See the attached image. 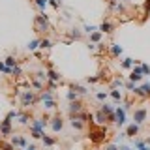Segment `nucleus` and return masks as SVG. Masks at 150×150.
<instances>
[{
	"mask_svg": "<svg viewBox=\"0 0 150 150\" xmlns=\"http://www.w3.org/2000/svg\"><path fill=\"white\" fill-rule=\"evenodd\" d=\"M34 26H36V32H47L49 30V21H47L45 15H38Z\"/></svg>",
	"mask_w": 150,
	"mask_h": 150,
	"instance_id": "f257e3e1",
	"label": "nucleus"
},
{
	"mask_svg": "<svg viewBox=\"0 0 150 150\" xmlns=\"http://www.w3.org/2000/svg\"><path fill=\"white\" fill-rule=\"evenodd\" d=\"M144 118H146V109H144V107H141V109H135V112H133L135 124H141Z\"/></svg>",
	"mask_w": 150,
	"mask_h": 150,
	"instance_id": "f03ea898",
	"label": "nucleus"
},
{
	"mask_svg": "<svg viewBox=\"0 0 150 150\" xmlns=\"http://www.w3.org/2000/svg\"><path fill=\"white\" fill-rule=\"evenodd\" d=\"M34 101H36V96L30 90H26L25 94H23V105H25V107H30Z\"/></svg>",
	"mask_w": 150,
	"mask_h": 150,
	"instance_id": "7ed1b4c3",
	"label": "nucleus"
},
{
	"mask_svg": "<svg viewBox=\"0 0 150 150\" xmlns=\"http://www.w3.org/2000/svg\"><path fill=\"white\" fill-rule=\"evenodd\" d=\"M143 68H141V66H137V68H135L133 69V73H131L129 75V79H131V81H141V79H143Z\"/></svg>",
	"mask_w": 150,
	"mask_h": 150,
	"instance_id": "20e7f679",
	"label": "nucleus"
},
{
	"mask_svg": "<svg viewBox=\"0 0 150 150\" xmlns=\"http://www.w3.org/2000/svg\"><path fill=\"white\" fill-rule=\"evenodd\" d=\"M116 122L122 126L126 122V112H124V109H116Z\"/></svg>",
	"mask_w": 150,
	"mask_h": 150,
	"instance_id": "39448f33",
	"label": "nucleus"
},
{
	"mask_svg": "<svg viewBox=\"0 0 150 150\" xmlns=\"http://www.w3.org/2000/svg\"><path fill=\"white\" fill-rule=\"evenodd\" d=\"M111 30H112V25H111V23H109V21H107V23H105V21H103V25L100 26V32H101V34H109V32H111Z\"/></svg>",
	"mask_w": 150,
	"mask_h": 150,
	"instance_id": "423d86ee",
	"label": "nucleus"
},
{
	"mask_svg": "<svg viewBox=\"0 0 150 150\" xmlns=\"http://www.w3.org/2000/svg\"><path fill=\"white\" fill-rule=\"evenodd\" d=\"M126 133H128L129 137H135V135L139 133V124H131L129 128H128V131H126Z\"/></svg>",
	"mask_w": 150,
	"mask_h": 150,
	"instance_id": "0eeeda50",
	"label": "nucleus"
},
{
	"mask_svg": "<svg viewBox=\"0 0 150 150\" xmlns=\"http://www.w3.org/2000/svg\"><path fill=\"white\" fill-rule=\"evenodd\" d=\"M53 129L54 131H60V129H62V120H60V116L53 118Z\"/></svg>",
	"mask_w": 150,
	"mask_h": 150,
	"instance_id": "6e6552de",
	"label": "nucleus"
},
{
	"mask_svg": "<svg viewBox=\"0 0 150 150\" xmlns=\"http://www.w3.org/2000/svg\"><path fill=\"white\" fill-rule=\"evenodd\" d=\"M11 144H13V146H25V139H23V137H13Z\"/></svg>",
	"mask_w": 150,
	"mask_h": 150,
	"instance_id": "1a4fd4ad",
	"label": "nucleus"
},
{
	"mask_svg": "<svg viewBox=\"0 0 150 150\" xmlns=\"http://www.w3.org/2000/svg\"><path fill=\"white\" fill-rule=\"evenodd\" d=\"M69 111H71V112H79V111H81V103H79V101H71Z\"/></svg>",
	"mask_w": 150,
	"mask_h": 150,
	"instance_id": "9d476101",
	"label": "nucleus"
},
{
	"mask_svg": "<svg viewBox=\"0 0 150 150\" xmlns=\"http://www.w3.org/2000/svg\"><path fill=\"white\" fill-rule=\"evenodd\" d=\"M43 144H45V146H53V144H54V139L45 135V137H43Z\"/></svg>",
	"mask_w": 150,
	"mask_h": 150,
	"instance_id": "9b49d317",
	"label": "nucleus"
},
{
	"mask_svg": "<svg viewBox=\"0 0 150 150\" xmlns=\"http://www.w3.org/2000/svg\"><path fill=\"white\" fill-rule=\"evenodd\" d=\"M90 40L92 41H100L101 40V32H94V34H90Z\"/></svg>",
	"mask_w": 150,
	"mask_h": 150,
	"instance_id": "f8f14e48",
	"label": "nucleus"
},
{
	"mask_svg": "<svg viewBox=\"0 0 150 150\" xmlns=\"http://www.w3.org/2000/svg\"><path fill=\"white\" fill-rule=\"evenodd\" d=\"M0 148H2V150H15L13 144H8V143H0Z\"/></svg>",
	"mask_w": 150,
	"mask_h": 150,
	"instance_id": "ddd939ff",
	"label": "nucleus"
},
{
	"mask_svg": "<svg viewBox=\"0 0 150 150\" xmlns=\"http://www.w3.org/2000/svg\"><path fill=\"white\" fill-rule=\"evenodd\" d=\"M120 53H122V47H120V45H112V54L118 56Z\"/></svg>",
	"mask_w": 150,
	"mask_h": 150,
	"instance_id": "4468645a",
	"label": "nucleus"
},
{
	"mask_svg": "<svg viewBox=\"0 0 150 150\" xmlns=\"http://www.w3.org/2000/svg\"><path fill=\"white\" fill-rule=\"evenodd\" d=\"M13 64H15V58H13V56H9V58H6V66H8L9 69H11V66H13Z\"/></svg>",
	"mask_w": 150,
	"mask_h": 150,
	"instance_id": "2eb2a0df",
	"label": "nucleus"
},
{
	"mask_svg": "<svg viewBox=\"0 0 150 150\" xmlns=\"http://www.w3.org/2000/svg\"><path fill=\"white\" fill-rule=\"evenodd\" d=\"M122 66H124V68H131V66H133V60H131V58H126L124 62H122Z\"/></svg>",
	"mask_w": 150,
	"mask_h": 150,
	"instance_id": "dca6fc26",
	"label": "nucleus"
},
{
	"mask_svg": "<svg viewBox=\"0 0 150 150\" xmlns=\"http://www.w3.org/2000/svg\"><path fill=\"white\" fill-rule=\"evenodd\" d=\"M141 90H143V94H144V96H150V84H144V86L141 88Z\"/></svg>",
	"mask_w": 150,
	"mask_h": 150,
	"instance_id": "f3484780",
	"label": "nucleus"
},
{
	"mask_svg": "<svg viewBox=\"0 0 150 150\" xmlns=\"http://www.w3.org/2000/svg\"><path fill=\"white\" fill-rule=\"evenodd\" d=\"M49 79H53V81H58L60 75H58V73H54V71H49Z\"/></svg>",
	"mask_w": 150,
	"mask_h": 150,
	"instance_id": "a211bd4d",
	"label": "nucleus"
},
{
	"mask_svg": "<svg viewBox=\"0 0 150 150\" xmlns=\"http://www.w3.org/2000/svg\"><path fill=\"white\" fill-rule=\"evenodd\" d=\"M36 4H38V6H40L41 9H43V8L47 6V0H36Z\"/></svg>",
	"mask_w": 150,
	"mask_h": 150,
	"instance_id": "6ab92c4d",
	"label": "nucleus"
},
{
	"mask_svg": "<svg viewBox=\"0 0 150 150\" xmlns=\"http://www.w3.org/2000/svg\"><path fill=\"white\" fill-rule=\"evenodd\" d=\"M84 30H86L88 34H94V32H96V28H94V26H90V25H86V26H84Z\"/></svg>",
	"mask_w": 150,
	"mask_h": 150,
	"instance_id": "aec40b11",
	"label": "nucleus"
},
{
	"mask_svg": "<svg viewBox=\"0 0 150 150\" xmlns=\"http://www.w3.org/2000/svg\"><path fill=\"white\" fill-rule=\"evenodd\" d=\"M71 38H75V40H79V38H81V32H79L77 28H75V30L71 32Z\"/></svg>",
	"mask_w": 150,
	"mask_h": 150,
	"instance_id": "412c9836",
	"label": "nucleus"
},
{
	"mask_svg": "<svg viewBox=\"0 0 150 150\" xmlns=\"http://www.w3.org/2000/svg\"><path fill=\"white\" fill-rule=\"evenodd\" d=\"M38 45H40V41H38V40H34V41H30V45H28V49H36Z\"/></svg>",
	"mask_w": 150,
	"mask_h": 150,
	"instance_id": "4be33fe9",
	"label": "nucleus"
},
{
	"mask_svg": "<svg viewBox=\"0 0 150 150\" xmlns=\"http://www.w3.org/2000/svg\"><path fill=\"white\" fill-rule=\"evenodd\" d=\"M41 47H43V49H49V47H51V41L49 40H43V41H41Z\"/></svg>",
	"mask_w": 150,
	"mask_h": 150,
	"instance_id": "5701e85b",
	"label": "nucleus"
},
{
	"mask_svg": "<svg viewBox=\"0 0 150 150\" xmlns=\"http://www.w3.org/2000/svg\"><path fill=\"white\" fill-rule=\"evenodd\" d=\"M141 68H143V73H144V75H150V68H148V66H144V64H143Z\"/></svg>",
	"mask_w": 150,
	"mask_h": 150,
	"instance_id": "b1692460",
	"label": "nucleus"
},
{
	"mask_svg": "<svg viewBox=\"0 0 150 150\" xmlns=\"http://www.w3.org/2000/svg\"><path fill=\"white\" fill-rule=\"evenodd\" d=\"M112 98H115V100H120L122 96H120V92H118V90H112Z\"/></svg>",
	"mask_w": 150,
	"mask_h": 150,
	"instance_id": "393cba45",
	"label": "nucleus"
},
{
	"mask_svg": "<svg viewBox=\"0 0 150 150\" xmlns=\"http://www.w3.org/2000/svg\"><path fill=\"white\" fill-rule=\"evenodd\" d=\"M98 98H100V100H105L107 94H105V92H100V94H98Z\"/></svg>",
	"mask_w": 150,
	"mask_h": 150,
	"instance_id": "a878e982",
	"label": "nucleus"
},
{
	"mask_svg": "<svg viewBox=\"0 0 150 150\" xmlns=\"http://www.w3.org/2000/svg\"><path fill=\"white\" fill-rule=\"evenodd\" d=\"M150 9V0H146V2H144V11H148Z\"/></svg>",
	"mask_w": 150,
	"mask_h": 150,
	"instance_id": "bb28decb",
	"label": "nucleus"
},
{
	"mask_svg": "<svg viewBox=\"0 0 150 150\" xmlns=\"http://www.w3.org/2000/svg\"><path fill=\"white\" fill-rule=\"evenodd\" d=\"M26 150H36V146H28V148H26Z\"/></svg>",
	"mask_w": 150,
	"mask_h": 150,
	"instance_id": "cd10ccee",
	"label": "nucleus"
},
{
	"mask_svg": "<svg viewBox=\"0 0 150 150\" xmlns=\"http://www.w3.org/2000/svg\"><path fill=\"white\" fill-rule=\"evenodd\" d=\"M111 2H115V0H111Z\"/></svg>",
	"mask_w": 150,
	"mask_h": 150,
	"instance_id": "c85d7f7f",
	"label": "nucleus"
}]
</instances>
